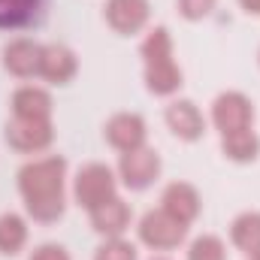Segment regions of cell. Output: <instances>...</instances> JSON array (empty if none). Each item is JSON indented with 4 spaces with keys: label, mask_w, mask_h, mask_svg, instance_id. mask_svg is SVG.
I'll list each match as a JSON object with an SVG mask.
<instances>
[{
    "label": "cell",
    "mask_w": 260,
    "mask_h": 260,
    "mask_svg": "<svg viewBox=\"0 0 260 260\" xmlns=\"http://www.w3.org/2000/svg\"><path fill=\"white\" fill-rule=\"evenodd\" d=\"M67 179H70V164L64 154H40L30 157L18 176V197L24 203V212L37 224H55L67 212Z\"/></svg>",
    "instance_id": "obj_1"
},
{
    "label": "cell",
    "mask_w": 260,
    "mask_h": 260,
    "mask_svg": "<svg viewBox=\"0 0 260 260\" xmlns=\"http://www.w3.org/2000/svg\"><path fill=\"white\" fill-rule=\"evenodd\" d=\"M139 58H142V82L145 91L154 97H179L185 85V70L176 61V40L170 27L154 24L145 30L139 43Z\"/></svg>",
    "instance_id": "obj_2"
},
{
    "label": "cell",
    "mask_w": 260,
    "mask_h": 260,
    "mask_svg": "<svg viewBox=\"0 0 260 260\" xmlns=\"http://www.w3.org/2000/svg\"><path fill=\"white\" fill-rule=\"evenodd\" d=\"M118 188H121V182H118L115 167H109L103 160H88V164H82L76 170L73 185H70V194H73V203L79 209L91 212L94 206L118 197Z\"/></svg>",
    "instance_id": "obj_3"
},
{
    "label": "cell",
    "mask_w": 260,
    "mask_h": 260,
    "mask_svg": "<svg viewBox=\"0 0 260 260\" xmlns=\"http://www.w3.org/2000/svg\"><path fill=\"white\" fill-rule=\"evenodd\" d=\"M188 224H182L179 218H173L170 212H164L160 206L157 209H148L139 221H136V236L145 248L157 251V254H167V251H176L188 242Z\"/></svg>",
    "instance_id": "obj_4"
},
{
    "label": "cell",
    "mask_w": 260,
    "mask_h": 260,
    "mask_svg": "<svg viewBox=\"0 0 260 260\" xmlns=\"http://www.w3.org/2000/svg\"><path fill=\"white\" fill-rule=\"evenodd\" d=\"M254 121H257V109L245 91H221L209 106V124L218 130V136L251 130Z\"/></svg>",
    "instance_id": "obj_5"
},
{
    "label": "cell",
    "mask_w": 260,
    "mask_h": 260,
    "mask_svg": "<svg viewBox=\"0 0 260 260\" xmlns=\"http://www.w3.org/2000/svg\"><path fill=\"white\" fill-rule=\"evenodd\" d=\"M115 173H118V182L121 188L127 191H148L160 173H164V160L160 154L151 148V145H142V148H133V151H124L118 154V164H115Z\"/></svg>",
    "instance_id": "obj_6"
},
{
    "label": "cell",
    "mask_w": 260,
    "mask_h": 260,
    "mask_svg": "<svg viewBox=\"0 0 260 260\" xmlns=\"http://www.w3.org/2000/svg\"><path fill=\"white\" fill-rule=\"evenodd\" d=\"M6 145L18 154L40 157L55 142V121H27V118H9L6 121Z\"/></svg>",
    "instance_id": "obj_7"
},
{
    "label": "cell",
    "mask_w": 260,
    "mask_h": 260,
    "mask_svg": "<svg viewBox=\"0 0 260 260\" xmlns=\"http://www.w3.org/2000/svg\"><path fill=\"white\" fill-rule=\"evenodd\" d=\"M164 124L179 142H200L209 130V118L188 97H170L164 109Z\"/></svg>",
    "instance_id": "obj_8"
},
{
    "label": "cell",
    "mask_w": 260,
    "mask_h": 260,
    "mask_svg": "<svg viewBox=\"0 0 260 260\" xmlns=\"http://www.w3.org/2000/svg\"><path fill=\"white\" fill-rule=\"evenodd\" d=\"M103 139L109 148H115L118 154L124 151H133V148H142L148 145V124L139 112H130V109H121V112H112L103 124Z\"/></svg>",
    "instance_id": "obj_9"
},
{
    "label": "cell",
    "mask_w": 260,
    "mask_h": 260,
    "mask_svg": "<svg viewBox=\"0 0 260 260\" xmlns=\"http://www.w3.org/2000/svg\"><path fill=\"white\" fill-rule=\"evenodd\" d=\"M103 21L118 37H136L151 21V3L148 0H106Z\"/></svg>",
    "instance_id": "obj_10"
},
{
    "label": "cell",
    "mask_w": 260,
    "mask_h": 260,
    "mask_svg": "<svg viewBox=\"0 0 260 260\" xmlns=\"http://www.w3.org/2000/svg\"><path fill=\"white\" fill-rule=\"evenodd\" d=\"M40 61H43V43L30 40V37H12L3 52H0V64L12 79H40Z\"/></svg>",
    "instance_id": "obj_11"
},
{
    "label": "cell",
    "mask_w": 260,
    "mask_h": 260,
    "mask_svg": "<svg viewBox=\"0 0 260 260\" xmlns=\"http://www.w3.org/2000/svg\"><path fill=\"white\" fill-rule=\"evenodd\" d=\"M9 112L12 118H27V121H55V100L52 91L34 82H24L12 91L9 97Z\"/></svg>",
    "instance_id": "obj_12"
},
{
    "label": "cell",
    "mask_w": 260,
    "mask_h": 260,
    "mask_svg": "<svg viewBox=\"0 0 260 260\" xmlns=\"http://www.w3.org/2000/svg\"><path fill=\"white\" fill-rule=\"evenodd\" d=\"M88 221H91V230L100 236V239H109V236H127L130 224H133V209L124 197H112L100 206H94L88 212Z\"/></svg>",
    "instance_id": "obj_13"
},
{
    "label": "cell",
    "mask_w": 260,
    "mask_h": 260,
    "mask_svg": "<svg viewBox=\"0 0 260 260\" xmlns=\"http://www.w3.org/2000/svg\"><path fill=\"white\" fill-rule=\"evenodd\" d=\"M160 209L170 212L173 218H179L182 224L194 227V221L203 212V194L197 191V185L185 182V179H176V182L164 185V191H160Z\"/></svg>",
    "instance_id": "obj_14"
},
{
    "label": "cell",
    "mask_w": 260,
    "mask_h": 260,
    "mask_svg": "<svg viewBox=\"0 0 260 260\" xmlns=\"http://www.w3.org/2000/svg\"><path fill=\"white\" fill-rule=\"evenodd\" d=\"M79 73V55L64 43H43V61H40V79L46 85H70Z\"/></svg>",
    "instance_id": "obj_15"
},
{
    "label": "cell",
    "mask_w": 260,
    "mask_h": 260,
    "mask_svg": "<svg viewBox=\"0 0 260 260\" xmlns=\"http://www.w3.org/2000/svg\"><path fill=\"white\" fill-rule=\"evenodd\" d=\"M230 245L251 257V254H260V212L257 209H245L239 212L233 221H230Z\"/></svg>",
    "instance_id": "obj_16"
},
{
    "label": "cell",
    "mask_w": 260,
    "mask_h": 260,
    "mask_svg": "<svg viewBox=\"0 0 260 260\" xmlns=\"http://www.w3.org/2000/svg\"><path fill=\"white\" fill-rule=\"evenodd\" d=\"M46 0H0V30H24L43 18Z\"/></svg>",
    "instance_id": "obj_17"
},
{
    "label": "cell",
    "mask_w": 260,
    "mask_h": 260,
    "mask_svg": "<svg viewBox=\"0 0 260 260\" xmlns=\"http://www.w3.org/2000/svg\"><path fill=\"white\" fill-rule=\"evenodd\" d=\"M30 239V227L27 218L18 212H3L0 215V254L3 257H18L27 248Z\"/></svg>",
    "instance_id": "obj_18"
},
{
    "label": "cell",
    "mask_w": 260,
    "mask_h": 260,
    "mask_svg": "<svg viewBox=\"0 0 260 260\" xmlns=\"http://www.w3.org/2000/svg\"><path fill=\"white\" fill-rule=\"evenodd\" d=\"M221 154L230 164H239V167L254 164L260 157V133L251 127V130H239V133L221 136Z\"/></svg>",
    "instance_id": "obj_19"
},
{
    "label": "cell",
    "mask_w": 260,
    "mask_h": 260,
    "mask_svg": "<svg viewBox=\"0 0 260 260\" xmlns=\"http://www.w3.org/2000/svg\"><path fill=\"white\" fill-rule=\"evenodd\" d=\"M185 260H227V242L218 233H200L188 242Z\"/></svg>",
    "instance_id": "obj_20"
},
{
    "label": "cell",
    "mask_w": 260,
    "mask_h": 260,
    "mask_svg": "<svg viewBox=\"0 0 260 260\" xmlns=\"http://www.w3.org/2000/svg\"><path fill=\"white\" fill-rule=\"evenodd\" d=\"M94 260H139V248L127 236H109L94 248Z\"/></svg>",
    "instance_id": "obj_21"
},
{
    "label": "cell",
    "mask_w": 260,
    "mask_h": 260,
    "mask_svg": "<svg viewBox=\"0 0 260 260\" xmlns=\"http://www.w3.org/2000/svg\"><path fill=\"white\" fill-rule=\"evenodd\" d=\"M176 9L185 21H206L218 9V0H176Z\"/></svg>",
    "instance_id": "obj_22"
},
{
    "label": "cell",
    "mask_w": 260,
    "mask_h": 260,
    "mask_svg": "<svg viewBox=\"0 0 260 260\" xmlns=\"http://www.w3.org/2000/svg\"><path fill=\"white\" fill-rule=\"evenodd\" d=\"M27 260H73V257H70L67 245H61V242H40V245L30 248Z\"/></svg>",
    "instance_id": "obj_23"
},
{
    "label": "cell",
    "mask_w": 260,
    "mask_h": 260,
    "mask_svg": "<svg viewBox=\"0 0 260 260\" xmlns=\"http://www.w3.org/2000/svg\"><path fill=\"white\" fill-rule=\"evenodd\" d=\"M236 3H239V9H242V12L257 15V18H260V0H236Z\"/></svg>",
    "instance_id": "obj_24"
},
{
    "label": "cell",
    "mask_w": 260,
    "mask_h": 260,
    "mask_svg": "<svg viewBox=\"0 0 260 260\" xmlns=\"http://www.w3.org/2000/svg\"><path fill=\"white\" fill-rule=\"evenodd\" d=\"M151 260H173V257H167V254H154Z\"/></svg>",
    "instance_id": "obj_25"
},
{
    "label": "cell",
    "mask_w": 260,
    "mask_h": 260,
    "mask_svg": "<svg viewBox=\"0 0 260 260\" xmlns=\"http://www.w3.org/2000/svg\"><path fill=\"white\" fill-rule=\"evenodd\" d=\"M245 260H260V254H251V257H245Z\"/></svg>",
    "instance_id": "obj_26"
},
{
    "label": "cell",
    "mask_w": 260,
    "mask_h": 260,
    "mask_svg": "<svg viewBox=\"0 0 260 260\" xmlns=\"http://www.w3.org/2000/svg\"><path fill=\"white\" fill-rule=\"evenodd\" d=\"M257 64H260V49H257Z\"/></svg>",
    "instance_id": "obj_27"
}]
</instances>
